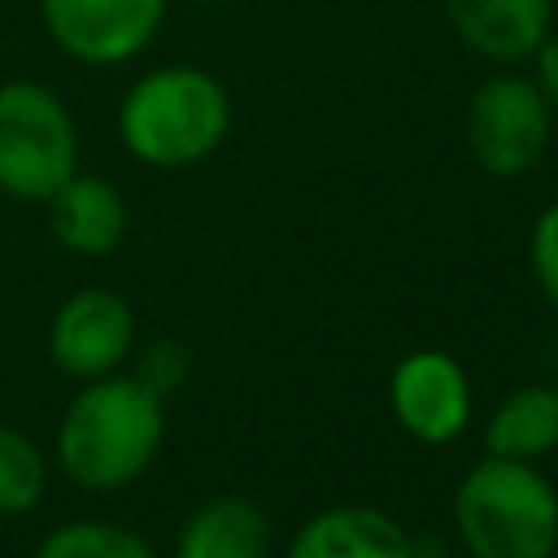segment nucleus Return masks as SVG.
<instances>
[{
	"label": "nucleus",
	"instance_id": "f257e3e1",
	"mask_svg": "<svg viewBox=\"0 0 558 558\" xmlns=\"http://www.w3.org/2000/svg\"><path fill=\"white\" fill-rule=\"evenodd\" d=\"M166 436L161 397L135 375L87 379L57 423V466L87 493H118L135 484Z\"/></svg>",
	"mask_w": 558,
	"mask_h": 558
},
{
	"label": "nucleus",
	"instance_id": "f03ea898",
	"mask_svg": "<svg viewBox=\"0 0 558 558\" xmlns=\"http://www.w3.org/2000/svg\"><path fill=\"white\" fill-rule=\"evenodd\" d=\"M231 131V96L201 65H157L140 74L118 105L126 153L157 170H183L222 148Z\"/></svg>",
	"mask_w": 558,
	"mask_h": 558
},
{
	"label": "nucleus",
	"instance_id": "7ed1b4c3",
	"mask_svg": "<svg viewBox=\"0 0 558 558\" xmlns=\"http://www.w3.org/2000/svg\"><path fill=\"white\" fill-rule=\"evenodd\" d=\"M453 527L471 558H554L558 493L536 462L484 453L458 480Z\"/></svg>",
	"mask_w": 558,
	"mask_h": 558
},
{
	"label": "nucleus",
	"instance_id": "20e7f679",
	"mask_svg": "<svg viewBox=\"0 0 558 558\" xmlns=\"http://www.w3.org/2000/svg\"><path fill=\"white\" fill-rule=\"evenodd\" d=\"M78 170V126L65 100L35 83H0V192L44 205Z\"/></svg>",
	"mask_w": 558,
	"mask_h": 558
},
{
	"label": "nucleus",
	"instance_id": "39448f33",
	"mask_svg": "<svg viewBox=\"0 0 558 558\" xmlns=\"http://www.w3.org/2000/svg\"><path fill=\"white\" fill-rule=\"evenodd\" d=\"M549 131H554V109L527 74H514L501 65L471 92L466 148L484 174L493 179L527 174L545 157Z\"/></svg>",
	"mask_w": 558,
	"mask_h": 558
},
{
	"label": "nucleus",
	"instance_id": "423d86ee",
	"mask_svg": "<svg viewBox=\"0 0 558 558\" xmlns=\"http://www.w3.org/2000/svg\"><path fill=\"white\" fill-rule=\"evenodd\" d=\"M170 0H39L52 44L83 65H122L161 31Z\"/></svg>",
	"mask_w": 558,
	"mask_h": 558
},
{
	"label": "nucleus",
	"instance_id": "0eeeda50",
	"mask_svg": "<svg viewBox=\"0 0 558 558\" xmlns=\"http://www.w3.org/2000/svg\"><path fill=\"white\" fill-rule=\"evenodd\" d=\"M135 349V314L109 288L70 292L48 323V357L70 379L113 375Z\"/></svg>",
	"mask_w": 558,
	"mask_h": 558
},
{
	"label": "nucleus",
	"instance_id": "6e6552de",
	"mask_svg": "<svg viewBox=\"0 0 558 558\" xmlns=\"http://www.w3.org/2000/svg\"><path fill=\"white\" fill-rule=\"evenodd\" d=\"M392 418L423 445H449L471 423V379L445 349H414L388 379Z\"/></svg>",
	"mask_w": 558,
	"mask_h": 558
},
{
	"label": "nucleus",
	"instance_id": "1a4fd4ad",
	"mask_svg": "<svg viewBox=\"0 0 558 558\" xmlns=\"http://www.w3.org/2000/svg\"><path fill=\"white\" fill-rule=\"evenodd\" d=\"M445 13L462 48L493 65L532 61L554 26V0H445Z\"/></svg>",
	"mask_w": 558,
	"mask_h": 558
},
{
	"label": "nucleus",
	"instance_id": "9d476101",
	"mask_svg": "<svg viewBox=\"0 0 558 558\" xmlns=\"http://www.w3.org/2000/svg\"><path fill=\"white\" fill-rule=\"evenodd\" d=\"M44 205H48V227L57 244L74 257L113 253L131 222L122 192L105 174H83V170H74Z\"/></svg>",
	"mask_w": 558,
	"mask_h": 558
},
{
	"label": "nucleus",
	"instance_id": "9b49d317",
	"mask_svg": "<svg viewBox=\"0 0 558 558\" xmlns=\"http://www.w3.org/2000/svg\"><path fill=\"white\" fill-rule=\"evenodd\" d=\"M288 558H414V541L379 506H327L296 527Z\"/></svg>",
	"mask_w": 558,
	"mask_h": 558
},
{
	"label": "nucleus",
	"instance_id": "f8f14e48",
	"mask_svg": "<svg viewBox=\"0 0 558 558\" xmlns=\"http://www.w3.org/2000/svg\"><path fill=\"white\" fill-rule=\"evenodd\" d=\"M266 554H270V519L257 501L235 493L201 501L174 536V558H266Z\"/></svg>",
	"mask_w": 558,
	"mask_h": 558
},
{
	"label": "nucleus",
	"instance_id": "ddd939ff",
	"mask_svg": "<svg viewBox=\"0 0 558 558\" xmlns=\"http://www.w3.org/2000/svg\"><path fill=\"white\" fill-rule=\"evenodd\" d=\"M554 449H558V388L523 384L510 397H501L484 423V453L493 458L541 462Z\"/></svg>",
	"mask_w": 558,
	"mask_h": 558
},
{
	"label": "nucleus",
	"instance_id": "4468645a",
	"mask_svg": "<svg viewBox=\"0 0 558 558\" xmlns=\"http://www.w3.org/2000/svg\"><path fill=\"white\" fill-rule=\"evenodd\" d=\"M35 558H157V554L140 532H131L122 523L70 519L39 541Z\"/></svg>",
	"mask_w": 558,
	"mask_h": 558
},
{
	"label": "nucleus",
	"instance_id": "2eb2a0df",
	"mask_svg": "<svg viewBox=\"0 0 558 558\" xmlns=\"http://www.w3.org/2000/svg\"><path fill=\"white\" fill-rule=\"evenodd\" d=\"M44 493H48L44 449L26 432L0 423V514H26L44 501Z\"/></svg>",
	"mask_w": 558,
	"mask_h": 558
},
{
	"label": "nucleus",
	"instance_id": "dca6fc26",
	"mask_svg": "<svg viewBox=\"0 0 558 558\" xmlns=\"http://www.w3.org/2000/svg\"><path fill=\"white\" fill-rule=\"evenodd\" d=\"M527 262H532V279H536L541 296L558 314V201H549L536 214L532 240H527Z\"/></svg>",
	"mask_w": 558,
	"mask_h": 558
},
{
	"label": "nucleus",
	"instance_id": "f3484780",
	"mask_svg": "<svg viewBox=\"0 0 558 558\" xmlns=\"http://www.w3.org/2000/svg\"><path fill=\"white\" fill-rule=\"evenodd\" d=\"M183 353H179V344H170V340H161V344H153V353H148V362H144V371L135 375L140 384H148L157 397L166 392V388H174L179 379H183Z\"/></svg>",
	"mask_w": 558,
	"mask_h": 558
},
{
	"label": "nucleus",
	"instance_id": "a211bd4d",
	"mask_svg": "<svg viewBox=\"0 0 558 558\" xmlns=\"http://www.w3.org/2000/svg\"><path fill=\"white\" fill-rule=\"evenodd\" d=\"M532 83L541 87V96L549 100V109L558 113V31H549L541 39V48L532 52Z\"/></svg>",
	"mask_w": 558,
	"mask_h": 558
},
{
	"label": "nucleus",
	"instance_id": "6ab92c4d",
	"mask_svg": "<svg viewBox=\"0 0 558 558\" xmlns=\"http://www.w3.org/2000/svg\"><path fill=\"white\" fill-rule=\"evenodd\" d=\"M192 4H227V0H192Z\"/></svg>",
	"mask_w": 558,
	"mask_h": 558
}]
</instances>
